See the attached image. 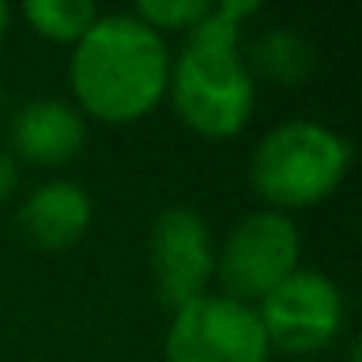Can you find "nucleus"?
<instances>
[{"label":"nucleus","instance_id":"nucleus-11","mask_svg":"<svg viewBox=\"0 0 362 362\" xmlns=\"http://www.w3.org/2000/svg\"><path fill=\"white\" fill-rule=\"evenodd\" d=\"M22 15L43 40L75 47L100 18V8L93 0H29Z\"/></svg>","mask_w":362,"mask_h":362},{"label":"nucleus","instance_id":"nucleus-8","mask_svg":"<svg viewBox=\"0 0 362 362\" xmlns=\"http://www.w3.org/2000/svg\"><path fill=\"white\" fill-rule=\"evenodd\" d=\"M86 146V117L75 103L57 96H36L11 117V156L36 167H61Z\"/></svg>","mask_w":362,"mask_h":362},{"label":"nucleus","instance_id":"nucleus-3","mask_svg":"<svg viewBox=\"0 0 362 362\" xmlns=\"http://www.w3.org/2000/svg\"><path fill=\"white\" fill-rule=\"evenodd\" d=\"M351 167V146L341 132L291 117L274 124L249 156V181L267 210H305L330 199Z\"/></svg>","mask_w":362,"mask_h":362},{"label":"nucleus","instance_id":"nucleus-9","mask_svg":"<svg viewBox=\"0 0 362 362\" xmlns=\"http://www.w3.org/2000/svg\"><path fill=\"white\" fill-rule=\"evenodd\" d=\"M18 224L33 245H40L47 252H64L89 231L93 199L78 181L50 177L25 196V203L18 210Z\"/></svg>","mask_w":362,"mask_h":362},{"label":"nucleus","instance_id":"nucleus-6","mask_svg":"<svg viewBox=\"0 0 362 362\" xmlns=\"http://www.w3.org/2000/svg\"><path fill=\"white\" fill-rule=\"evenodd\" d=\"M256 316L270 348L288 355H313L341 334L344 295L327 274L298 267L270 295L259 298Z\"/></svg>","mask_w":362,"mask_h":362},{"label":"nucleus","instance_id":"nucleus-7","mask_svg":"<svg viewBox=\"0 0 362 362\" xmlns=\"http://www.w3.org/2000/svg\"><path fill=\"white\" fill-rule=\"evenodd\" d=\"M149 263L163 305L181 309L206 295V284L217 274V242L206 217L192 206L163 210L149 231Z\"/></svg>","mask_w":362,"mask_h":362},{"label":"nucleus","instance_id":"nucleus-10","mask_svg":"<svg viewBox=\"0 0 362 362\" xmlns=\"http://www.w3.org/2000/svg\"><path fill=\"white\" fill-rule=\"evenodd\" d=\"M252 64L281 86H298L313 71V47L291 29H270L256 40Z\"/></svg>","mask_w":362,"mask_h":362},{"label":"nucleus","instance_id":"nucleus-2","mask_svg":"<svg viewBox=\"0 0 362 362\" xmlns=\"http://www.w3.org/2000/svg\"><path fill=\"white\" fill-rule=\"evenodd\" d=\"M68 78L82 114L107 124H128L156 110L167 96L170 50L167 40L132 11L100 15L75 43Z\"/></svg>","mask_w":362,"mask_h":362},{"label":"nucleus","instance_id":"nucleus-12","mask_svg":"<svg viewBox=\"0 0 362 362\" xmlns=\"http://www.w3.org/2000/svg\"><path fill=\"white\" fill-rule=\"evenodd\" d=\"M210 8H214L210 0H142L132 15L163 36V33H192L210 15Z\"/></svg>","mask_w":362,"mask_h":362},{"label":"nucleus","instance_id":"nucleus-13","mask_svg":"<svg viewBox=\"0 0 362 362\" xmlns=\"http://www.w3.org/2000/svg\"><path fill=\"white\" fill-rule=\"evenodd\" d=\"M18 181H22L18 160H15L8 149H0V203H8V199L18 192Z\"/></svg>","mask_w":362,"mask_h":362},{"label":"nucleus","instance_id":"nucleus-5","mask_svg":"<svg viewBox=\"0 0 362 362\" xmlns=\"http://www.w3.org/2000/svg\"><path fill=\"white\" fill-rule=\"evenodd\" d=\"M302 235L281 210H252L238 217L217 252L224 295L252 305L298 270Z\"/></svg>","mask_w":362,"mask_h":362},{"label":"nucleus","instance_id":"nucleus-4","mask_svg":"<svg viewBox=\"0 0 362 362\" xmlns=\"http://www.w3.org/2000/svg\"><path fill=\"white\" fill-rule=\"evenodd\" d=\"M270 351L256 309L210 291L174 309L163 341V362H267Z\"/></svg>","mask_w":362,"mask_h":362},{"label":"nucleus","instance_id":"nucleus-1","mask_svg":"<svg viewBox=\"0 0 362 362\" xmlns=\"http://www.w3.org/2000/svg\"><path fill=\"white\" fill-rule=\"evenodd\" d=\"M259 11L256 0H224L189 33L170 57L167 96L177 121L203 139H235L256 107V78L242 57V22Z\"/></svg>","mask_w":362,"mask_h":362},{"label":"nucleus","instance_id":"nucleus-14","mask_svg":"<svg viewBox=\"0 0 362 362\" xmlns=\"http://www.w3.org/2000/svg\"><path fill=\"white\" fill-rule=\"evenodd\" d=\"M8 25H11V8L0 0V43H4V36H8Z\"/></svg>","mask_w":362,"mask_h":362},{"label":"nucleus","instance_id":"nucleus-15","mask_svg":"<svg viewBox=\"0 0 362 362\" xmlns=\"http://www.w3.org/2000/svg\"><path fill=\"white\" fill-rule=\"evenodd\" d=\"M4 110H8V100H4V86H0V121H4Z\"/></svg>","mask_w":362,"mask_h":362}]
</instances>
